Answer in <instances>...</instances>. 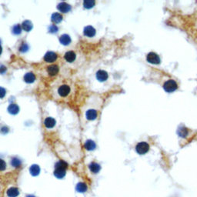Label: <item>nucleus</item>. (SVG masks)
Segmentation results:
<instances>
[{
  "label": "nucleus",
  "instance_id": "1",
  "mask_svg": "<svg viewBox=\"0 0 197 197\" xmlns=\"http://www.w3.org/2000/svg\"><path fill=\"white\" fill-rule=\"evenodd\" d=\"M178 88V85L176 82L172 80V79H169L163 85V89L167 92H172L176 91Z\"/></svg>",
  "mask_w": 197,
  "mask_h": 197
},
{
  "label": "nucleus",
  "instance_id": "2",
  "mask_svg": "<svg viewBox=\"0 0 197 197\" xmlns=\"http://www.w3.org/2000/svg\"><path fill=\"white\" fill-rule=\"evenodd\" d=\"M149 150V145L145 142H140L135 146V151L139 155H144Z\"/></svg>",
  "mask_w": 197,
  "mask_h": 197
},
{
  "label": "nucleus",
  "instance_id": "3",
  "mask_svg": "<svg viewBox=\"0 0 197 197\" xmlns=\"http://www.w3.org/2000/svg\"><path fill=\"white\" fill-rule=\"evenodd\" d=\"M146 60L148 62H149L151 64H159L160 63V58L156 53L151 52L147 55L146 56Z\"/></svg>",
  "mask_w": 197,
  "mask_h": 197
},
{
  "label": "nucleus",
  "instance_id": "4",
  "mask_svg": "<svg viewBox=\"0 0 197 197\" xmlns=\"http://www.w3.org/2000/svg\"><path fill=\"white\" fill-rule=\"evenodd\" d=\"M57 9L61 12L66 13V12H69L71 10V5H69L66 3H60L57 6Z\"/></svg>",
  "mask_w": 197,
  "mask_h": 197
},
{
  "label": "nucleus",
  "instance_id": "5",
  "mask_svg": "<svg viewBox=\"0 0 197 197\" xmlns=\"http://www.w3.org/2000/svg\"><path fill=\"white\" fill-rule=\"evenodd\" d=\"M57 59V55L53 52H48L46 53L44 56V60L47 62H52Z\"/></svg>",
  "mask_w": 197,
  "mask_h": 197
},
{
  "label": "nucleus",
  "instance_id": "6",
  "mask_svg": "<svg viewBox=\"0 0 197 197\" xmlns=\"http://www.w3.org/2000/svg\"><path fill=\"white\" fill-rule=\"evenodd\" d=\"M108 73L104 70H98L96 72V78L99 82L106 81V79H108Z\"/></svg>",
  "mask_w": 197,
  "mask_h": 197
},
{
  "label": "nucleus",
  "instance_id": "7",
  "mask_svg": "<svg viewBox=\"0 0 197 197\" xmlns=\"http://www.w3.org/2000/svg\"><path fill=\"white\" fill-rule=\"evenodd\" d=\"M84 35L88 37H93L96 35V29L91 25L86 26L83 30Z\"/></svg>",
  "mask_w": 197,
  "mask_h": 197
},
{
  "label": "nucleus",
  "instance_id": "8",
  "mask_svg": "<svg viewBox=\"0 0 197 197\" xmlns=\"http://www.w3.org/2000/svg\"><path fill=\"white\" fill-rule=\"evenodd\" d=\"M70 92V88L67 85H62L59 87V94L61 96H66Z\"/></svg>",
  "mask_w": 197,
  "mask_h": 197
},
{
  "label": "nucleus",
  "instance_id": "9",
  "mask_svg": "<svg viewBox=\"0 0 197 197\" xmlns=\"http://www.w3.org/2000/svg\"><path fill=\"white\" fill-rule=\"evenodd\" d=\"M19 195V190L16 187H11L7 190V196L9 197H17Z\"/></svg>",
  "mask_w": 197,
  "mask_h": 197
},
{
  "label": "nucleus",
  "instance_id": "10",
  "mask_svg": "<svg viewBox=\"0 0 197 197\" xmlns=\"http://www.w3.org/2000/svg\"><path fill=\"white\" fill-rule=\"evenodd\" d=\"M76 53H75L73 51H69V52H67L65 54L64 58L67 62H72L76 59Z\"/></svg>",
  "mask_w": 197,
  "mask_h": 197
},
{
  "label": "nucleus",
  "instance_id": "11",
  "mask_svg": "<svg viewBox=\"0 0 197 197\" xmlns=\"http://www.w3.org/2000/svg\"><path fill=\"white\" fill-rule=\"evenodd\" d=\"M59 41H60V42H61L62 45L68 46V45L71 42V38H70V36H69V35H62V36H61V37H60Z\"/></svg>",
  "mask_w": 197,
  "mask_h": 197
},
{
  "label": "nucleus",
  "instance_id": "12",
  "mask_svg": "<svg viewBox=\"0 0 197 197\" xmlns=\"http://www.w3.org/2000/svg\"><path fill=\"white\" fill-rule=\"evenodd\" d=\"M97 117V112L94 109H89L86 112V118L89 120H94Z\"/></svg>",
  "mask_w": 197,
  "mask_h": 197
},
{
  "label": "nucleus",
  "instance_id": "13",
  "mask_svg": "<svg viewBox=\"0 0 197 197\" xmlns=\"http://www.w3.org/2000/svg\"><path fill=\"white\" fill-rule=\"evenodd\" d=\"M44 124L46 127L47 128H52L54 127L55 125H56V120H55L53 118H51V117H48L45 119Z\"/></svg>",
  "mask_w": 197,
  "mask_h": 197
},
{
  "label": "nucleus",
  "instance_id": "14",
  "mask_svg": "<svg viewBox=\"0 0 197 197\" xmlns=\"http://www.w3.org/2000/svg\"><path fill=\"white\" fill-rule=\"evenodd\" d=\"M8 111H9V113L10 114H12V115H15V114H17L18 113H19V106H18L16 104H11V105H9V106L8 107Z\"/></svg>",
  "mask_w": 197,
  "mask_h": 197
},
{
  "label": "nucleus",
  "instance_id": "15",
  "mask_svg": "<svg viewBox=\"0 0 197 197\" xmlns=\"http://www.w3.org/2000/svg\"><path fill=\"white\" fill-rule=\"evenodd\" d=\"M24 80L25 82H28V83H32L36 80V76L32 72H28L24 76Z\"/></svg>",
  "mask_w": 197,
  "mask_h": 197
},
{
  "label": "nucleus",
  "instance_id": "16",
  "mask_svg": "<svg viewBox=\"0 0 197 197\" xmlns=\"http://www.w3.org/2000/svg\"><path fill=\"white\" fill-rule=\"evenodd\" d=\"M55 176L58 179H62L66 176V170L62 169H56L54 171Z\"/></svg>",
  "mask_w": 197,
  "mask_h": 197
},
{
  "label": "nucleus",
  "instance_id": "17",
  "mask_svg": "<svg viewBox=\"0 0 197 197\" xmlns=\"http://www.w3.org/2000/svg\"><path fill=\"white\" fill-rule=\"evenodd\" d=\"M89 167L90 171H91L92 172H93V173H97V172H99V170H100V169H101L100 166L98 165V163H94V162L89 164Z\"/></svg>",
  "mask_w": 197,
  "mask_h": 197
},
{
  "label": "nucleus",
  "instance_id": "18",
  "mask_svg": "<svg viewBox=\"0 0 197 197\" xmlns=\"http://www.w3.org/2000/svg\"><path fill=\"white\" fill-rule=\"evenodd\" d=\"M29 172L31 175L33 176H38L40 172V168L38 165H32L29 169Z\"/></svg>",
  "mask_w": 197,
  "mask_h": 197
},
{
  "label": "nucleus",
  "instance_id": "19",
  "mask_svg": "<svg viewBox=\"0 0 197 197\" xmlns=\"http://www.w3.org/2000/svg\"><path fill=\"white\" fill-rule=\"evenodd\" d=\"M22 28L25 30V31L29 32V31H31L32 29V23L30 22V21H29V20H25V21H24V22H22Z\"/></svg>",
  "mask_w": 197,
  "mask_h": 197
},
{
  "label": "nucleus",
  "instance_id": "20",
  "mask_svg": "<svg viewBox=\"0 0 197 197\" xmlns=\"http://www.w3.org/2000/svg\"><path fill=\"white\" fill-rule=\"evenodd\" d=\"M76 191L79 192H85L87 191V185L84 182H79L78 184L76 185Z\"/></svg>",
  "mask_w": 197,
  "mask_h": 197
},
{
  "label": "nucleus",
  "instance_id": "21",
  "mask_svg": "<svg viewBox=\"0 0 197 197\" xmlns=\"http://www.w3.org/2000/svg\"><path fill=\"white\" fill-rule=\"evenodd\" d=\"M58 72H59V66H56V65H52V66H50L48 67V72L51 76L56 75L58 73Z\"/></svg>",
  "mask_w": 197,
  "mask_h": 197
},
{
  "label": "nucleus",
  "instance_id": "22",
  "mask_svg": "<svg viewBox=\"0 0 197 197\" xmlns=\"http://www.w3.org/2000/svg\"><path fill=\"white\" fill-rule=\"evenodd\" d=\"M84 146H85V148L87 150H93V149H96V145L92 140H87L85 143Z\"/></svg>",
  "mask_w": 197,
  "mask_h": 197
},
{
  "label": "nucleus",
  "instance_id": "23",
  "mask_svg": "<svg viewBox=\"0 0 197 197\" xmlns=\"http://www.w3.org/2000/svg\"><path fill=\"white\" fill-rule=\"evenodd\" d=\"M51 19H52V22H55V23H59V22L62 20V16L61 14L56 12V13H53L52 15Z\"/></svg>",
  "mask_w": 197,
  "mask_h": 197
},
{
  "label": "nucleus",
  "instance_id": "24",
  "mask_svg": "<svg viewBox=\"0 0 197 197\" xmlns=\"http://www.w3.org/2000/svg\"><path fill=\"white\" fill-rule=\"evenodd\" d=\"M56 169H62V170H66L68 167V164H67L63 160H60L56 164Z\"/></svg>",
  "mask_w": 197,
  "mask_h": 197
},
{
  "label": "nucleus",
  "instance_id": "25",
  "mask_svg": "<svg viewBox=\"0 0 197 197\" xmlns=\"http://www.w3.org/2000/svg\"><path fill=\"white\" fill-rule=\"evenodd\" d=\"M95 1L93 0H86L84 1L83 3V6L86 9H91L95 5Z\"/></svg>",
  "mask_w": 197,
  "mask_h": 197
},
{
  "label": "nucleus",
  "instance_id": "26",
  "mask_svg": "<svg viewBox=\"0 0 197 197\" xmlns=\"http://www.w3.org/2000/svg\"><path fill=\"white\" fill-rule=\"evenodd\" d=\"M178 134H179L180 136H182V137H185V136H186V135H187V134H188L187 129L185 128V127H183V126L180 127V128L179 129V130H178Z\"/></svg>",
  "mask_w": 197,
  "mask_h": 197
},
{
  "label": "nucleus",
  "instance_id": "27",
  "mask_svg": "<svg viewBox=\"0 0 197 197\" xmlns=\"http://www.w3.org/2000/svg\"><path fill=\"white\" fill-rule=\"evenodd\" d=\"M22 32V27L20 25H15L12 28V33L15 35H19Z\"/></svg>",
  "mask_w": 197,
  "mask_h": 197
},
{
  "label": "nucleus",
  "instance_id": "28",
  "mask_svg": "<svg viewBox=\"0 0 197 197\" xmlns=\"http://www.w3.org/2000/svg\"><path fill=\"white\" fill-rule=\"evenodd\" d=\"M21 163H21L20 159H19L17 158H13L12 159V162H11V164L14 167H19L21 166Z\"/></svg>",
  "mask_w": 197,
  "mask_h": 197
},
{
  "label": "nucleus",
  "instance_id": "29",
  "mask_svg": "<svg viewBox=\"0 0 197 197\" xmlns=\"http://www.w3.org/2000/svg\"><path fill=\"white\" fill-rule=\"evenodd\" d=\"M28 49H29V46L26 43H23L22 45H21V46L19 48L20 52H26V51H28Z\"/></svg>",
  "mask_w": 197,
  "mask_h": 197
},
{
  "label": "nucleus",
  "instance_id": "30",
  "mask_svg": "<svg viewBox=\"0 0 197 197\" xmlns=\"http://www.w3.org/2000/svg\"><path fill=\"white\" fill-rule=\"evenodd\" d=\"M6 168V163L4 160H3L2 159H0V171H3V170H5Z\"/></svg>",
  "mask_w": 197,
  "mask_h": 197
},
{
  "label": "nucleus",
  "instance_id": "31",
  "mask_svg": "<svg viewBox=\"0 0 197 197\" xmlns=\"http://www.w3.org/2000/svg\"><path fill=\"white\" fill-rule=\"evenodd\" d=\"M49 32H51V33H56V32H57V31H58V27H57L56 25H51V26L49 28Z\"/></svg>",
  "mask_w": 197,
  "mask_h": 197
},
{
  "label": "nucleus",
  "instance_id": "32",
  "mask_svg": "<svg viewBox=\"0 0 197 197\" xmlns=\"http://www.w3.org/2000/svg\"><path fill=\"white\" fill-rule=\"evenodd\" d=\"M5 94H6V91H5V89H4V88L0 87V98H3V97L5 96Z\"/></svg>",
  "mask_w": 197,
  "mask_h": 197
},
{
  "label": "nucleus",
  "instance_id": "33",
  "mask_svg": "<svg viewBox=\"0 0 197 197\" xmlns=\"http://www.w3.org/2000/svg\"><path fill=\"white\" fill-rule=\"evenodd\" d=\"M6 72V68L4 66H0V73H5Z\"/></svg>",
  "mask_w": 197,
  "mask_h": 197
},
{
  "label": "nucleus",
  "instance_id": "34",
  "mask_svg": "<svg viewBox=\"0 0 197 197\" xmlns=\"http://www.w3.org/2000/svg\"><path fill=\"white\" fill-rule=\"evenodd\" d=\"M2 52H3V48H2V46H0V55L2 54Z\"/></svg>",
  "mask_w": 197,
  "mask_h": 197
},
{
  "label": "nucleus",
  "instance_id": "35",
  "mask_svg": "<svg viewBox=\"0 0 197 197\" xmlns=\"http://www.w3.org/2000/svg\"><path fill=\"white\" fill-rule=\"evenodd\" d=\"M26 197H36L35 196H32V195H28V196H26Z\"/></svg>",
  "mask_w": 197,
  "mask_h": 197
}]
</instances>
